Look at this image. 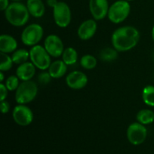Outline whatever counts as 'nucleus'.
<instances>
[{
	"mask_svg": "<svg viewBox=\"0 0 154 154\" xmlns=\"http://www.w3.org/2000/svg\"><path fill=\"white\" fill-rule=\"evenodd\" d=\"M140 35L136 28L131 26H122L116 29L111 36L113 47L119 52L130 51L138 43Z\"/></svg>",
	"mask_w": 154,
	"mask_h": 154,
	"instance_id": "nucleus-1",
	"label": "nucleus"
},
{
	"mask_svg": "<svg viewBox=\"0 0 154 154\" xmlns=\"http://www.w3.org/2000/svg\"><path fill=\"white\" fill-rule=\"evenodd\" d=\"M29 12L26 5L20 2H13L5 11L6 20L14 26H23L29 19Z\"/></svg>",
	"mask_w": 154,
	"mask_h": 154,
	"instance_id": "nucleus-2",
	"label": "nucleus"
},
{
	"mask_svg": "<svg viewBox=\"0 0 154 154\" xmlns=\"http://www.w3.org/2000/svg\"><path fill=\"white\" fill-rule=\"evenodd\" d=\"M38 94V86L32 81H22L15 93V101L20 105L32 102Z\"/></svg>",
	"mask_w": 154,
	"mask_h": 154,
	"instance_id": "nucleus-3",
	"label": "nucleus"
},
{
	"mask_svg": "<svg viewBox=\"0 0 154 154\" xmlns=\"http://www.w3.org/2000/svg\"><path fill=\"white\" fill-rule=\"evenodd\" d=\"M131 6L127 0H117L109 7L108 17L111 22L120 23L123 22L129 15Z\"/></svg>",
	"mask_w": 154,
	"mask_h": 154,
	"instance_id": "nucleus-4",
	"label": "nucleus"
},
{
	"mask_svg": "<svg viewBox=\"0 0 154 154\" xmlns=\"http://www.w3.org/2000/svg\"><path fill=\"white\" fill-rule=\"evenodd\" d=\"M30 60L37 69L45 71L49 69L51 64L50 54L47 52L45 47L41 45H35L29 51Z\"/></svg>",
	"mask_w": 154,
	"mask_h": 154,
	"instance_id": "nucleus-5",
	"label": "nucleus"
},
{
	"mask_svg": "<svg viewBox=\"0 0 154 154\" xmlns=\"http://www.w3.org/2000/svg\"><path fill=\"white\" fill-rule=\"evenodd\" d=\"M44 30L39 24L32 23L26 27L21 34V41L26 46L37 45L43 38Z\"/></svg>",
	"mask_w": 154,
	"mask_h": 154,
	"instance_id": "nucleus-6",
	"label": "nucleus"
},
{
	"mask_svg": "<svg viewBox=\"0 0 154 154\" xmlns=\"http://www.w3.org/2000/svg\"><path fill=\"white\" fill-rule=\"evenodd\" d=\"M53 14L55 23L61 28H66L72 20V12L68 4L64 2H59L53 8Z\"/></svg>",
	"mask_w": 154,
	"mask_h": 154,
	"instance_id": "nucleus-7",
	"label": "nucleus"
},
{
	"mask_svg": "<svg viewBox=\"0 0 154 154\" xmlns=\"http://www.w3.org/2000/svg\"><path fill=\"white\" fill-rule=\"evenodd\" d=\"M126 135L130 144L136 146L140 145L143 144L147 138V128L138 122L133 123L128 127Z\"/></svg>",
	"mask_w": 154,
	"mask_h": 154,
	"instance_id": "nucleus-8",
	"label": "nucleus"
},
{
	"mask_svg": "<svg viewBox=\"0 0 154 154\" xmlns=\"http://www.w3.org/2000/svg\"><path fill=\"white\" fill-rule=\"evenodd\" d=\"M15 123L20 126H27L33 120V113L28 106L25 105H18L14 108L12 113Z\"/></svg>",
	"mask_w": 154,
	"mask_h": 154,
	"instance_id": "nucleus-9",
	"label": "nucleus"
},
{
	"mask_svg": "<svg viewBox=\"0 0 154 154\" xmlns=\"http://www.w3.org/2000/svg\"><path fill=\"white\" fill-rule=\"evenodd\" d=\"M44 47L50 56L55 58L63 55L65 50L62 39L58 35L54 34L50 35L46 38L44 42Z\"/></svg>",
	"mask_w": 154,
	"mask_h": 154,
	"instance_id": "nucleus-10",
	"label": "nucleus"
},
{
	"mask_svg": "<svg viewBox=\"0 0 154 154\" xmlns=\"http://www.w3.org/2000/svg\"><path fill=\"white\" fill-rule=\"evenodd\" d=\"M108 0H90L89 8L93 19L101 20L108 16L109 10Z\"/></svg>",
	"mask_w": 154,
	"mask_h": 154,
	"instance_id": "nucleus-11",
	"label": "nucleus"
},
{
	"mask_svg": "<svg viewBox=\"0 0 154 154\" xmlns=\"http://www.w3.org/2000/svg\"><path fill=\"white\" fill-rule=\"evenodd\" d=\"M66 81L69 88L72 90H81L87 86L88 78L84 72L74 71L67 75Z\"/></svg>",
	"mask_w": 154,
	"mask_h": 154,
	"instance_id": "nucleus-12",
	"label": "nucleus"
},
{
	"mask_svg": "<svg viewBox=\"0 0 154 154\" xmlns=\"http://www.w3.org/2000/svg\"><path fill=\"white\" fill-rule=\"evenodd\" d=\"M96 30H97V23L96 20H87L80 25L78 29V35L81 40L87 41L94 36Z\"/></svg>",
	"mask_w": 154,
	"mask_h": 154,
	"instance_id": "nucleus-13",
	"label": "nucleus"
},
{
	"mask_svg": "<svg viewBox=\"0 0 154 154\" xmlns=\"http://www.w3.org/2000/svg\"><path fill=\"white\" fill-rule=\"evenodd\" d=\"M36 67L32 62H26L18 66L16 70V75L20 81H30L35 75Z\"/></svg>",
	"mask_w": 154,
	"mask_h": 154,
	"instance_id": "nucleus-14",
	"label": "nucleus"
},
{
	"mask_svg": "<svg viewBox=\"0 0 154 154\" xmlns=\"http://www.w3.org/2000/svg\"><path fill=\"white\" fill-rule=\"evenodd\" d=\"M17 48L16 39L10 35H2L0 37V51L5 54L14 52Z\"/></svg>",
	"mask_w": 154,
	"mask_h": 154,
	"instance_id": "nucleus-15",
	"label": "nucleus"
},
{
	"mask_svg": "<svg viewBox=\"0 0 154 154\" xmlns=\"http://www.w3.org/2000/svg\"><path fill=\"white\" fill-rule=\"evenodd\" d=\"M26 7L30 15L35 18H40L45 13V6L42 0H27Z\"/></svg>",
	"mask_w": 154,
	"mask_h": 154,
	"instance_id": "nucleus-16",
	"label": "nucleus"
},
{
	"mask_svg": "<svg viewBox=\"0 0 154 154\" xmlns=\"http://www.w3.org/2000/svg\"><path fill=\"white\" fill-rule=\"evenodd\" d=\"M67 72V65L63 60H56L51 63L48 72L51 75V78L54 79H58L66 75Z\"/></svg>",
	"mask_w": 154,
	"mask_h": 154,
	"instance_id": "nucleus-17",
	"label": "nucleus"
},
{
	"mask_svg": "<svg viewBox=\"0 0 154 154\" xmlns=\"http://www.w3.org/2000/svg\"><path fill=\"white\" fill-rule=\"evenodd\" d=\"M62 58H63V61L67 66H72V65L75 64L78 61V52L75 48L69 47L64 50L63 55H62Z\"/></svg>",
	"mask_w": 154,
	"mask_h": 154,
	"instance_id": "nucleus-18",
	"label": "nucleus"
},
{
	"mask_svg": "<svg viewBox=\"0 0 154 154\" xmlns=\"http://www.w3.org/2000/svg\"><path fill=\"white\" fill-rule=\"evenodd\" d=\"M137 121L143 125H148L153 123L154 112L150 109H143L138 111L136 115Z\"/></svg>",
	"mask_w": 154,
	"mask_h": 154,
	"instance_id": "nucleus-19",
	"label": "nucleus"
},
{
	"mask_svg": "<svg viewBox=\"0 0 154 154\" xmlns=\"http://www.w3.org/2000/svg\"><path fill=\"white\" fill-rule=\"evenodd\" d=\"M12 60L14 63L17 65H20L27 62V60L30 58L29 51L26 49H18L16 50L11 56Z\"/></svg>",
	"mask_w": 154,
	"mask_h": 154,
	"instance_id": "nucleus-20",
	"label": "nucleus"
},
{
	"mask_svg": "<svg viewBox=\"0 0 154 154\" xmlns=\"http://www.w3.org/2000/svg\"><path fill=\"white\" fill-rule=\"evenodd\" d=\"M142 99L146 105L150 107H154V86H146L143 89Z\"/></svg>",
	"mask_w": 154,
	"mask_h": 154,
	"instance_id": "nucleus-21",
	"label": "nucleus"
},
{
	"mask_svg": "<svg viewBox=\"0 0 154 154\" xmlns=\"http://www.w3.org/2000/svg\"><path fill=\"white\" fill-rule=\"evenodd\" d=\"M101 60L105 62H111L115 60L118 57L117 51L115 48H105L102 50L99 54Z\"/></svg>",
	"mask_w": 154,
	"mask_h": 154,
	"instance_id": "nucleus-22",
	"label": "nucleus"
},
{
	"mask_svg": "<svg viewBox=\"0 0 154 154\" xmlns=\"http://www.w3.org/2000/svg\"><path fill=\"white\" fill-rule=\"evenodd\" d=\"M80 64L84 69L90 70V69H93L96 67L97 60L93 55L87 54L81 57V60H80Z\"/></svg>",
	"mask_w": 154,
	"mask_h": 154,
	"instance_id": "nucleus-23",
	"label": "nucleus"
},
{
	"mask_svg": "<svg viewBox=\"0 0 154 154\" xmlns=\"http://www.w3.org/2000/svg\"><path fill=\"white\" fill-rule=\"evenodd\" d=\"M14 62L11 57L8 55V54L1 52V64H0V71L7 72L12 68Z\"/></svg>",
	"mask_w": 154,
	"mask_h": 154,
	"instance_id": "nucleus-24",
	"label": "nucleus"
},
{
	"mask_svg": "<svg viewBox=\"0 0 154 154\" xmlns=\"http://www.w3.org/2000/svg\"><path fill=\"white\" fill-rule=\"evenodd\" d=\"M20 84V79L17 75H11L5 81V86L9 91H16Z\"/></svg>",
	"mask_w": 154,
	"mask_h": 154,
	"instance_id": "nucleus-25",
	"label": "nucleus"
},
{
	"mask_svg": "<svg viewBox=\"0 0 154 154\" xmlns=\"http://www.w3.org/2000/svg\"><path fill=\"white\" fill-rule=\"evenodd\" d=\"M51 78H51L49 72H44L38 75V81L39 84H42V85H47V84H48L51 82Z\"/></svg>",
	"mask_w": 154,
	"mask_h": 154,
	"instance_id": "nucleus-26",
	"label": "nucleus"
},
{
	"mask_svg": "<svg viewBox=\"0 0 154 154\" xmlns=\"http://www.w3.org/2000/svg\"><path fill=\"white\" fill-rule=\"evenodd\" d=\"M8 90L6 87L5 84H3L2 83L0 84V97H1V102L2 101L5 100V99L8 96Z\"/></svg>",
	"mask_w": 154,
	"mask_h": 154,
	"instance_id": "nucleus-27",
	"label": "nucleus"
},
{
	"mask_svg": "<svg viewBox=\"0 0 154 154\" xmlns=\"http://www.w3.org/2000/svg\"><path fill=\"white\" fill-rule=\"evenodd\" d=\"M0 108H1V111L2 114H7L10 111V104L5 100L2 101L1 105H0Z\"/></svg>",
	"mask_w": 154,
	"mask_h": 154,
	"instance_id": "nucleus-28",
	"label": "nucleus"
},
{
	"mask_svg": "<svg viewBox=\"0 0 154 154\" xmlns=\"http://www.w3.org/2000/svg\"><path fill=\"white\" fill-rule=\"evenodd\" d=\"M9 0H0V9L1 11H5L9 6Z\"/></svg>",
	"mask_w": 154,
	"mask_h": 154,
	"instance_id": "nucleus-29",
	"label": "nucleus"
},
{
	"mask_svg": "<svg viewBox=\"0 0 154 154\" xmlns=\"http://www.w3.org/2000/svg\"><path fill=\"white\" fill-rule=\"evenodd\" d=\"M58 2H59L57 0H47V5L52 8H54Z\"/></svg>",
	"mask_w": 154,
	"mask_h": 154,
	"instance_id": "nucleus-30",
	"label": "nucleus"
},
{
	"mask_svg": "<svg viewBox=\"0 0 154 154\" xmlns=\"http://www.w3.org/2000/svg\"><path fill=\"white\" fill-rule=\"evenodd\" d=\"M3 81H4V74H3V72H0V81L2 83Z\"/></svg>",
	"mask_w": 154,
	"mask_h": 154,
	"instance_id": "nucleus-31",
	"label": "nucleus"
},
{
	"mask_svg": "<svg viewBox=\"0 0 154 154\" xmlns=\"http://www.w3.org/2000/svg\"><path fill=\"white\" fill-rule=\"evenodd\" d=\"M152 38H153V42H154V25H153V29H152Z\"/></svg>",
	"mask_w": 154,
	"mask_h": 154,
	"instance_id": "nucleus-32",
	"label": "nucleus"
},
{
	"mask_svg": "<svg viewBox=\"0 0 154 154\" xmlns=\"http://www.w3.org/2000/svg\"><path fill=\"white\" fill-rule=\"evenodd\" d=\"M14 2H20V1H22V0H12Z\"/></svg>",
	"mask_w": 154,
	"mask_h": 154,
	"instance_id": "nucleus-33",
	"label": "nucleus"
},
{
	"mask_svg": "<svg viewBox=\"0 0 154 154\" xmlns=\"http://www.w3.org/2000/svg\"><path fill=\"white\" fill-rule=\"evenodd\" d=\"M127 1H132V0H127Z\"/></svg>",
	"mask_w": 154,
	"mask_h": 154,
	"instance_id": "nucleus-34",
	"label": "nucleus"
},
{
	"mask_svg": "<svg viewBox=\"0 0 154 154\" xmlns=\"http://www.w3.org/2000/svg\"><path fill=\"white\" fill-rule=\"evenodd\" d=\"M153 60H154V53H153Z\"/></svg>",
	"mask_w": 154,
	"mask_h": 154,
	"instance_id": "nucleus-35",
	"label": "nucleus"
}]
</instances>
